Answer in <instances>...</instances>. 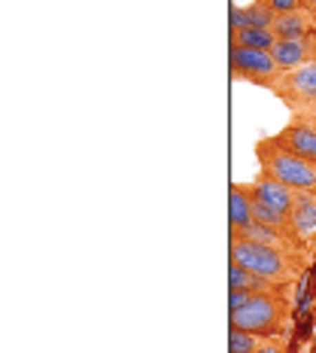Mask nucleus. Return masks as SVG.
Masks as SVG:
<instances>
[{"mask_svg":"<svg viewBox=\"0 0 316 353\" xmlns=\"http://www.w3.org/2000/svg\"><path fill=\"white\" fill-rule=\"evenodd\" d=\"M231 314V329H244L259 338H286L292 329V299L255 296L249 305Z\"/></svg>","mask_w":316,"mask_h":353,"instance_id":"obj_2","label":"nucleus"},{"mask_svg":"<svg viewBox=\"0 0 316 353\" xmlns=\"http://www.w3.org/2000/svg\"><path fill=\"white\" fill-rule=\"evenodd\" d=\"M255 353H289V347H286V338H262Z\"/></svg>","mask_w":316,"mask_h":353,"instance_id":"obj_16","label":"nucleus"},{"mask_svg":"<svg viewBox=\"0 0 316 353\" xmlns=\"http://www.w3.org/2000/svg\"><path fill=\"white\" fill-rule=\"evenodd\" d=\"M264 6H268V10H274L277 16H280V12H292V10H298L301 0H264Z\"/></svg>","mask_w":316,"mask_h":353,"instance_id":"obj_17","label":"nucleus"},{"mask_svg":"<svg viewBox=\"0 0 316 353\" xmlns=\"http://www.w3.org/2000/svg\"><path fill=\"white\" fill-rule=\"evenodd\" d=\"M271 55L280 64V70H295L301 64L316 61V34L310 37H298V40H277L271 46Z\"/></svg>","mask_w":316,"mask_h":353,"instance_id":"obj_9","label":"nucleus"},{"mask_svg":"<svg viewBox=\"0 0 316 353\" xmlns=\"http://www.w3.org/2000/svg\"><path fill=\"white\" fill-rule=\"evenodd\" d=\"M289 225L295 234L298 247L310 256V250L316 247V198L313 195H295V208L289 213Z\"/></svg>","mask_w":316,"mask_h":353,"instance_id":"obj_8","label":"nucleus"},{"mask_svg":"<svg viewBox=\"0 0 316 353\" xmlns=\"http://www.w3.org/2000/svg\"><path fill=\"white\" fill-rule=\"evenodd\" d=\"M277 43L274 31H268V28H238V31H231V46H244V49H268Z\"/></svg>","mask_w":316,"mask_h":353,"instance_id":"obj_14","label":"nucleus"},{"mask_svg":"<svg viewBox=\"0 0 316 353\" xmlns=\"http://www.w3.org/2000/svg\"><path fill=\"white\" fill-rule=\"evenodd\" d=\"M271 94L283 101L289 107L292 116H301L307 113L313 104H316V61L310 64H301L295 70H286L277 85L271 88Z\"/></svg>","mask_w":316,"mask_h":353,"instance_id":"obj_5","label":"nucleus"},{"mask_svg":"<svg viewBox=\"0 0 316 353\" xmlns=\"http://www.w3.org/2000/svg\"><path fill=\"white\" fill-rule=\"evenodd\" d=\"M229 286L231 290H246L253 296H277V299H292V290H295V286H280L262 274H253V271L240 268L234 262L229 265Z\"/></svg>","mask_w":316,"mask_h":353,"instance_id":"obj_10","label":"nucleus"},{"mask_svg":"<svg viewBox=\"0 0 316 353\" xmlns=\"http://www.w3.org/2000/svg\"><path fill=\"white\" fill-rule=\"evenodd\" d=\"M268 141L286 152H292V156L316 165V128L310 125V119H304V116H292V119L286 122L277 134H271Z\"/></svg>","mask_w":316,"mask_h":353,"instance_id":"obj_6","label":"nucleus"},{"mask_svg":"<svg viewBox=\"0 0 316 353\" xmlns=\"http://www.w3.org/2000/svg\"><path fill=\"white\" fill-rule=\"evenodd\" d=\"M304 119H310V125H313V128H316V119H313V116H304Z\"/></svg>","mask_w":316,"mask_h":353,"instance_id":"obj_20","label":"nucleus"},{"mask_svg":"<svg viewBox=\"0 0 316 353\" xmlns=\"http://www.w3.org/2000/svg\"><path fill=\"white\" fill-rule=\"evenodd\" d=\"M229 219H231V232L244 229L253 223V195H249L246 183H231L229 189Z\"/></svg>","mask_w":316,"mask_h":353,"instance_id":"obj_13","label":"nucleus"},{"mask_svg":"<svg viewBox=\"0 0 316 353\" xmlns=\"http://www.w3.org/2000/svg\"><path fill=\"white\" fill-rule=\"evenodd\" d=\"M262 344L259 335H249L244 329H231L229 335V353H255Z\"/></svg>","mask_w":316,"mask_h":353,"instance_id":"obj_15","label":"nucleus"},{"mask_svg":"<svg viewBox=\"0 0 316 353\" xmlns=\"http://www.w3.org/2000/svg\"><path fill=\"white\" fill-rule=\"evenodd\" d=\"M229 256L234 265L253 271V274L268 277V281H274L280 286H295L307 265V259H301L295 253L255 244V241H246L240 234H229Z\"/></svg>","mask_w":316,"mask_h":353,"instance_id":"obj_1","label":"nucleus"},{"mask_svg":"<svg viewBox=\"0 0 316 353\" xmlns=\"http://www.w3.org/2000/svg\"><path fill=\"white\" fill-rule=\"evenodd\" d=\"M255 159H259V174L280 180L292 192L316 198V165L292 156V152L280 150V146H274L268 137L255 141Z\"/></svg>","mask_w":316,"mask_h":353,"instance_id":"obj_3","label":"nucleus"},{"mask_svg":"<svg viewBox=\"0 0 316 353\" xmlns=\"http://www.w3.org/2000/svg\"><path fill=\"white\" fill-rule=\"evenodd\" d=\"M246 186H249V192H253V201H259V204H264V208L283 213V216H289L292 208H295V195L298 192H292L289 186H283V183L274 180V176L259 174L255 180H249Z\"/></svg>","mask_w":316,"mask_h":353,"instance_id":"obj_7","label":"nucleus"},{"mask_svg":"<svg viewBox=\"0 0 316 353\" xmlns=\"http://www.w3.org/2000/svg\"><path fill=\"white\" fill-rule=\"evenodd\" d=\"M271 31H274L277 40L310 37V34H316V12L304 10V6H298V10H292V12H280V16L274 19V25H271Z\"/></svg>","mask_w":316,"mask_h":353,"instance_id":"obj_11","label":"nucleus"},{"mask_svg":"<svg viewBox=\"0 0 316 353\" xmlns=\"http://www.w3.org/2000/svg\"><path fill=\"white\" fill-rule=\"evenodd\" d=\"M277 12L264 6V0H255V3H246V6H231V31L238 28H268L274 25Z\"/></svg>","mask_w":316,"mask_h":353,"instance_id":"obj_12","label":"nucleus"},{"mask_svg":"<svg viewBox=\"0 0 316 353\" xmlns=\"http://www.w3.org/2000/svg\"><path fill=\"white\" fill-rule=\"evenodd\" d=\"M301 116H313V119H316V104H313L310 110H307V113H301Z\"/></svg>","mask_w":316,"mask_h":353,"instance_id":"obj_19","label":"nucleus"},{"mask_svg":"<svg viewBox=\"0 0 316 353\" xmlns=\"http://www.w3.org/2000/svg\"><path fill=\"white\" fill-rule=\"evenodd\" d=\"M301 6H304V10H310V12H316V0H301Z\"/></svg>","mask_w":316,"mask_h":353,"instance_id":"obj_18","label":"nucleus"},{"mask_svg":"<svg viewBox=\"0 0 316 353\" xmlns=\"http://www.w3.org/2000/svg\"><path fill=\"white\" fill-rule=\"evenodd\" d=\"M229 68L234 79H244V83L262 85V88H274L277 79L283 77L280 64L274 61V55L268 49H244V46H231L229 55Z\"/></svg>","mask_w":316,"mask_h":353,"instance_id":"obj_4","label":"nucleus"}]
</instances>
